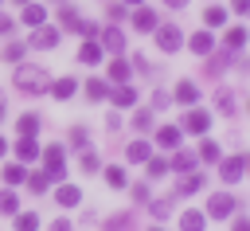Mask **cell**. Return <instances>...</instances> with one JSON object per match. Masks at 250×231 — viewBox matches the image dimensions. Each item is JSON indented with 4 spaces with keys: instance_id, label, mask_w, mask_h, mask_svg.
<instances>
[{
    "instance_id": "1",
    "label": "cell",
    "mask_w": 250,
    "mask_h": 231,
    "mask_svg": "<svg viewBox=\"0 0 250 231\" xmlns=\"http://www.w3.org/2000/svg\"><path fill=\"white\" fill-rule=\"evenodd\" d=\"M16 86L27 90V94H35V90H47L51 82H47V70H39V67H20V70H16Z\"/></svg>"
},
{
    "instance_id": "2",
    "label": "cell",
    "mask_w": 250,
    "mask_h": 231,
    "mask_svg": "<svg viewBox=\"0 0 250 231\" xmlns=\"http://www.w3.org/2000/svg\"><path fill=\"white\" fill-rule=\"evenodd\" d=\"M55 16H59V23H62L66 31H82V35H94V31H98V27H94V23H86V20H82V12H74L70 4H62Z\"/></svg>"
},
{
    "instance_id": "3",
    "label": "cell",
    "mask_w": 250,
    "mask_h": 231,
    "mask_svg": "<svg viewBox=\"0 0 250 231\" xmlns=\"http://www.w3.org/2000/svg\"><path fill=\"white\" fill-rule=\"evenodd\" d=\"M152 31H156V47H160L164 55L180 51V27H176V23H160V27H152Z\"/></svg>"
},
{
    "instance_id": "4",
    "label": "cell",
    "mask_w": 250,
    "mask_h": 231,
    "mask_svg": "<svg viewBox=\"0 0 250 231\" xmlns=\"http://www.w3.org/2000/svg\"><path fill=\"white\" fill-rule=\"evenodd\" d=\"M43 161H47V168H43L47 180H62V176H66V168H62V149H59V145H47V149H43Z\"/></svg>"
},
{
    "instance_id": "5",
    "label": "cell",
    "mask_w": 250,
    "mask_h": 231,
    "mask_svg": "<svg viewBox=\"0 0 250 231\" xmlns=\"http://www.w3.org/2000/svg\"><path fill=\"white\" fill-rule=\"evenodd\" d=\"M219 176H223L227 184H234V180H242V176H246V157H242V153H234V157H227V161L219 164Z\"/></svg>"
},
{
    "instance_id": "6",
    "label": "cell",
    "mask_w": 250,
    "mask_h": 231,
    "mask_svg": "<svg viewBox=\"0 0 250 231\" xmlns=\"http://www.w3.org/2000/svg\"><path fill=\"white\" fill-rule=\"evenodd\" d=\"M234 208H238V200H234V196H227V192H219V196H211V204H207V215H211V219H227Z\"/></svg>"
},
{
    "instance_id": "7",
    "label": "cell",
    "mask_w": 250,
    "mask_h": 231,
    "mask_svg": "<svg viewBox=\"0 0 250 231\" xmlns=\"http://www.w3.org/2000/svg\"><path fill=\"white\" fill-rule=\"evenodd\" d=\"M55 43H59V31H55V27H47V23H39L27 47H43V51H47V47H55Z\"/></svg>"
},
{
    "instance_id": "8",
    "label": "cell",
    "mask_w": 250,
    "mask_h": 231,
    "mask_svg": "<svg viewBox=\"0 0 250 231\" xmlns=\"http://www.w3.org/2000/svg\"><path fill=\"white\" fill-rule=\"evenodd\" d=\"M102 51H125V35H121V27H105L102 31Z\"/></svg>"
},
{
    "instance_id": "9",
    "label": "cell",
    "mask_w": 250,
    "mask_h": 231,
    "mask_svg": "<svg viewBox=\"0 0 250 231\" xmlns=\"http://www.w3.org/2000/svg\"><path fill=\"white\" fill-rule=\"evenodd\" d=\"M207 125H211V117H207L203 110H188V114H184V129H191V133H207Z\"/></svg>"
},
{
    "instance_id": "10",
    "label": "cell",
    "mask_w": 250,
    "mask_h": 231,
    "mask_svg": "<svg viewBox=\"0 0 250 231\" xmlns=\"http://www.w3.org/2000/svg\"><path fill=\"white\" fill-rule=\"evenodd\" d=\"M133 27H137V31H152V27H156V12L137 4V12H133Z\"/></svg>"
},
{
    "instance_id": "11",
    "label": "cell",
    "mask_w": 250,
    "mask_h": 231,
    "mask_svg": "<svg viewBox=\"0 0 250 231\" xmlns=\"http://www.w3.org/2000/svg\"><path fill=\"white\" fill-rule=\"evenodd\" d=\"M23 23H31V27H39V23H47V8L43 4H23Z\"/></svg>"
},
{
    "instance_id": "12",
    "label": "cell",
    "mask_w": 250,
    "mask_h": 231,
    "mask_svg": "<svg viewBox=\"0 0 250 231\" xmlns=\"http://www.w3.org/2000/svg\"><path fill=\"white\" fill-rule=\"evenodd\" d=\"M195 98H199V86H195L191 78H184V82L176 86V102H184V106H195Z\"/></svg>"
},
{
    "instance_id": "13",
    "label": "cell",
    "mask_w": 250,
    "mask_h": 231,
    "mask_svg": "<svg viewBox=\"0 0 250 231\" xmlns=\"http://www.w3.org/2000/svg\"><path fill=\"white\" fill-rule=\"evenodd\" d=\"M156 145H160V149H176V145H180V129H176V125H160V129H156Z\"/></svg>"
},
{
    "instance_id": "14",
    "label": "cell",
    "mask_w": 250,
    "mask_h": 231,
    "mask_svg": "<svg viewBox=\"0 0 250 231\" xmlns=\"http://www.w3.org/2000/svg\"><path fill=\"white\" fill-rule=\"evenodd\" d=\"M74 90H78V82H74V78H59V82H51V94H55L59 102L74 98Z\"/></svg>"
},
{
    "instance_id": "15",
    "label": "cell",
    "mask_w": 250,
    "mask_h": 231,
    "mask_svg": "<svg viewBox=\"0 0 250 231\" xmlns=\"http://www.w3.org/2000/svg\"><path fill=\"white\" fill-rule=\"evenodd\" d=\"M16 157H20V161H35V157H39L35 137H20V141H16Z\"/></svg>"
},
{
    "instance_id": "16",
    "label": "cell",
    "mask_w": 250,
    "mask_h": 231,
    "mask_svg": "<svg viewBox=\"0 0 250 231\" xmlns=\"http://www.w3.org/2000/svg\"><path fill=\"white\" fill-rule=\"evenodd\" d=\"M55 200H59V208H74V204L82 200V192H78L74 184H62V188L55 192Z\"/></svg>"
},
{
    "instance_id": "17",
    "label": "cell",
    "mask_w": 250,
    "mask_h": 231,
    "mask_svg": "<svg viewBox=\"0 0 250 231\" xmlns=\"http://www.w3.org/2000/svg\"><path fill=\"white\" fill-rule=\"evenodd\" d=\"M242 43H246V27H230V31L223 35V47H227V51H242Z\"/></svg>"
},
{
    "instance_id": "18",
    "label": "cell",
    "mask_w": 250,
    "mask_h": 231,
    "mask_svg": "<svg viewBox=\"0 0 250 231\" xmlns=\"http://www.w3.org/2000/svg\"><path fill=\"white\" fill-rule=\"evenodd\" d=\"M125 157H129L133 164H141V161H148V157H152V149H148V141H133V145L125 149Z\"/></svg>"
},
{
    "instance_id": "19",
    "label": "cell",
    "mask_w": 250,
    "mask_h": 231,
    "mask_svg": "<svg viewBox=\"0 0 250 231\" xmlns=\"http://www.w3.org/2000/svg\"><path fill=\"white\" fill-rule=\"evenodd\" d=\"M203 223H207L203 211H184V215H180V227H184V231H203Z\"/></svg>"
},
{
    "instance_id": "20",
    "label": "cell",
    "mask_w": 250,
    "mask_h": 231,
    "mask_svg": "<svg viewBox=\"0 0 250 231\" xmlns=\"http://www.w3.org/2000/svg\"><path fill=\"white\" fill-rule=\"evenodd\" d=\"M188 47H191V51H195V55H211V47H215V43H211V35H207V31H195V35H191V43H188Z\"/></svg>"
},
{
    "instance_id": "21",
    "label": "cell",
    "mask_w": 250,
    "mask_h": 231,
    "mask_svg": "<svg viewBox=\"0 0 250 231\" xmlns=\"http://www.w3.org/2000/svg\"><path fill=\"white\" fill-rule=\"evenodd\" d=\"M98 59H102V43H94V39H90V43H82L78 63H86V67H90V63H98Z\"/></svg>"
},
{
    "instance_id": "22",
    "label": "cell",
    "mask_w": 250,
    "mask_h": 231,
    "mask_svg": "<svg viewBox=\"0 0 250 231\" xmlns=\"http://www.w3.org/2000/svg\"><path fill=\"white\" fill-rule=\"evenodd\" d=\"M16 129H20V137H35V129H39V114H23V117L16 121Z\"/></svg>"
},
{
    "instance_id": "23",
    "label": "cell",
    "mask_w": 250,
    "mask_h": 231,
    "mask_svg": "<svg viewBox=\"0 0 250 231\" xmlns=\"http://www.w3.org/2000/svg\"><path fill=\"white\" fill-rule=\"evenodd\" d=\"M105 74H109V78H113V82H125V78H129V74H133V70H129V63H125V59H113V63H109V70H105Z\"/></svg>"
},
{
    "instance_id": "24",
    "label": "cell",
    "mask_w": 250,
    "mask_h": 231,
    "mask_svg": "<svg viewBox=\"0 0 250 231\" xmlns=\"http://www.w3.org/2000/svg\"><path fill=\"white\" fill-rule=\"evenodd\" d=\"M0 176H4V184H23L27 168H23V164H4V172H0Z\"/></svg>"
},
{
    "instance_id": "25",
    "label": "cell",
    "mask_w": 250,
    "mask_h": 231,
    "mask_svg": "<svg viewBox=\"0 0 250 231\" xmlns=\"http://www.w3.org/2000/svg\"><path fill=\"white\" fill-rule=\"evenodd\" d=\"M199 188H203V176L184 168V176H180V192H199Z\"/></svg>"
},
{
    "instance_id": "26",
    "label": "cell",
    "mask_w": 250,
    "mask_h": 231,
    "mask_svg": "<svg viewBox=\"0 0 250 231\" xmlns=\"http://www.w3.org/2000/svg\"><path fill=\"white\" fill-rule=\"evenodd\" d=\"M164 172H172V164H168L164 157H148V176H152V180H160Z\"/></svg>"
},
{
    "instance_id": "27",
    "label": "cell",
    "mask_w": 250,
    "mask_h": 231,
    "mask_svg": "<svg viewBox=\"0 0 250 231\" xmlns=\"http://www.w3.org/2000/svg\"><path fill=\"white\" fill-rule=\"evenodd\" d=\"M0 211H4V215H16V211H20V200H16V192H8V188L0 192Z\"/></svg>"
},
{
    "instance_id": "28",
    "label": "cell",
    "mask_w": 250,
    "mask_h": 231,
    "mask_svg": "<svg viewBox=\"0 0 250 231\" xmlns=\"http://www.w3.org/2000/svg\"><path fill=\"white\" fill-rule=\"evenodd\" d=\"M102 231H133V215H113V219H105Z\"/></svg>"
},
{
    "instance_id": "29",
    "label": "cell",
    "mask_w": 250,
    "mask_h": 231,
    "mask_svg": "<svg viewBox=\"0 0 250 231\" xmlns=\"http://www.w3.org/2000/svg\"><path fill=\"white\" fill-rule=\"evenodd\" d=\"M203 20H207L211 27H219V23H227V8H219V4H211V8L203 12Z\"/></svg>"
},
{
    "instance_id": "30",
    "label": "cell",
    "mask_w": 250,
    "mask_h": 231,
    "mask_svg": "<svg viewBox=\"0 0 250 231\" xmlns=\"http://www.w3.org/2000/svg\"><path fill=\"white\" fill-rule=\"evenodd\" d=\"M113 102H117V106H133V102H137V90H133V86H117V90H113Z\"/></svg>"
},
{
    "instance_id": "31",
    "label": "cell",
    "mask_w": 250,
    "mask_h": 231,
    "mask_svg": "<svg viewBox=\"0 0 250 231\" xmlns=\"http://www.w3.org/2000/svg\"><path fill=\"white\" fill-rule=\"evenodd\" d=\"M35 227H39V215H35V211L16 215V231H35Z\"/></svg>"
},
{
    "instance_id": "32",
    "label": "cell",
    "mask_w": 250,
    "mask_h": 231,
    "mask_svg": "<svg viewBox=\"0 0 250 231\" xmlns=\"http://www.w3.org/2000/svg\"><path fill=\"white\" fill-rule=\"evenodd\" d=\"M86 94H90V98L98 102V98H105V94H109V86H105L102 78H90V82H86Z\"/></svg>"
},
{
    "instance_id": "33",
    "label": "cell",
    "mask_w": 250,
    "mask_h": 231,
    "mask_svg": "<svg viewBox=\"0 0 250 231\" xmlns=\"http://www.w3.org/2000/svg\"><path fill=\"white\" fill-rule=\"evenodd\" d=\"M172 168H195V153H188V149H180L176 153V161H168Z\"/></svg>"
},
{
    "instance_id": "34",
    "label": "cell",
    "mask_w": 250,
    "mask_h": 231,
    "mask_svg": "<svg viewBox=\"0 0 250 231\" xmlns=\"http://www.w3.org/2000/svg\"><path fill=\"white\" fill-rule=\"evenodd\" d=\"M105 184H109V188H125V168H117V164L105 168Z\"/></svg>"
},
{
    "instance_id": "35",
    "label": "cell",
    "mask_w": 250,
    "mask_h": 231,
    "mask_svg": "<svg viewBox=\"0 0 250 231\" xmlns=\"http://www.w3.org/2000/svg\"><path fill=\"white\" fill-rule=\"evenodd\" d=\"M23 180H27V188H31L35 196H43V192H47V184H51V180H47L43 172H35V176H23Z\"/></svg>"
},
{
    "instance_id": "36",
    "label": "cell",
    "mask_w": 250,
    "mask_h": 231,
    "mask_svg": "<svg viewBox=\"0 0 250 231\" xmlns=\"http://www.w3.org/2000/svg\"><path fill=\"white\" fill-rule=\"evenodd\" d=\"M148 211H152L156 219H168V215H172V200H152V204H148Z\"/></svg>"
},
{
    "instance_id": "37",
    "label": "cell",
    "mask_w": 250,
    "mask_h": 231,
    "mask_svg": "<svg viewBox=\"0 0 250 231\" xmlns=\"http://www.w3.org/2000/svg\"><path fill=\"white\" fill-rule=\"evenodd\" d=\"M23 51H27V43H8V47H4V59L20 63V59H23Z\"/></svg>"
},
{
    "instance_id": "38",
    "label": "cell",
    "mask_w": 250,
    "mask_h": 231,
    "mask_svg": "<svg viewBox=\"0 0 250 231\" xmlns=\"http://www.w3.org/2000/svg\"><path fill=\"white\" fill-rule=\"evenodd\" d=\"M86 137H90V133H86L82 125H74V129H70V145H74V149H86V145H90Z\"/></svg>"
},
{
    "instance_id": "39",
    "label": "cell",
    "mask_w": 250,
    "mask_h": 231,
    "mask_svg": "<svg viewBox=\"0 0 250 231\" xmlns=\"http://www.w3.org/2000/svg\"><path fill=\"white\" fill-rule=\"evenodd\" d=\"M215 102H219V114H234V98H230L227 90H219V98H215Z\"/></svg>"
},
{
    "instance_id": "40",
    "label": "cell",
    "mask_w": 250,
    "mask_h": 231,
    "mask_svg": "<svg viewBox=\"0 0 250 231\" xmlns=\"http://www.w3.org/2000/svg\"><path fill=\"white\" fill-rule=\"evenodd\" d=\"M148 125H152V114H148V110L133 114V129H148Z\"/></svg>"
},
{
    "instance_id": "41",
    "label": "cell",
    "mask_w": 250,
    "mask_h": 231,
    "mask_svg": "<svg viewBox=\"0 0 250 231\" xmlns=\"http://www.w3.org/2000/svg\"><path fill=\"white\" fill-rule=\"evenodd\" d=\"M199 157H203V161H219V145H215V141H203Z\"/></svg>"
},
{
    "instance_id": "42",
    "label": "cell",
    "mask_w": 250,
    "mask_h": 231,
    "mask_svg": "<svg viewBox=\"0 0 250 231\" xmlns=\"http://www.w3.org/2000/svg\"><path fill=\"white\" fill-rule=\"evenodd\" d=\"M98 164H102V161H98L94 153H86V157H82V168H86V172H98Z\"/></svg>"
},
{
    "instance_id": "43",
    "label": "cell",
    "mask_w": 250,
    "mask_h": 231,
    "mask_svg": "<svg viewBox=\"0 0 250 231\" xmlns=\"http://www.w3.org/2000/svg\"><path fill=\"white\" fill-rule=\"evenodd\" d=\"M152 106H156V110H164V106H168V94H164V90H156V94H152Z\"/></svg>"
},
{
    "instance_id": "44",
    "label": "cell",
    "mask_w": 250,
    "mask_h": 231,
    "mask_svg": "<svg viewBox=\"0 0 250 231\" xmlns=\"http://www.w3.org/2000/svg\"><path fill=\"white\" fill-rule=\"evenodd\" d=\"M133 200H148V188L145 184H133Z\"/></svg>"
},
{
    "instance_id": "45",
    "label": "cell",
    "mask_w": 250,
    "mask_h": 231,
    "mask_svg": "<svg viewBox=\"0 0 250 231\" xmlns=\"http://www.w3.org/2000/svg\"><path fill=\"white\" fill-rule=\"evenodd\" d=\"M12 27H16V23H12L8 16H0V35H12Z\"/></svg>"
},
{
    "instance_id": "46",
    "label": "cell",
    "mask_w": 250,
    "mask_h": 231,
    "mask_svg": "<svg viewBox=\"0 0 250 231\" xmlns=\"http://www.w3.org/2000/svg\"><path fill=\"white\" fill-rule=\"evenodd\" d=\"M51 231H70V223H66V219H55V223H51Z\"/></svg>"
},
{
    "instance_id": "47",
    "label": "cell",
    "mask_w": 250,
    "mask_h": 231,
    "mask_svg": "<svg viewBox=\"0 0 250 231\" xmlns=\"http://www.w3.org/2000/svg\"><path fill=\"white\" fill-rule=\"evenodd\" d=\"M230 8H234V12L242 16V12H246V0H230Z\"/></svg>"
},
{
    "instance_id": "48",
    "label": "cell",
    "mask_w": 250,
    "mask_h": 231,
    "mask_svg": "<svg viewBox=\"0 0 250 231\" xmlns=\"http://www.w3.org/2000/svg\"><path fill=\"white\" fill-rule=\"evenodd\" d=\"M164 4H168V8H184L188 0H164Z\"/></svg>"
},
{
    "instance_id": "49",
    "label": "cell",
    "mask_w": 250,
    "mask_h": 231,
    "mask_svg": "<svg viewBox=\"0 0 250 231\" xmlns=\"http://www.w3.org/2000/svg\"><path fill=\"white\" fill-rule=\"evenodd\" d=\"M234 231H246V219H234Z\"/></svg>"
},
{
    "instance_id": "50",
    "label": "cell",
    "mask_w": 250,
    "mask_h": 231,
    "mask_svg": "<svg viewBox=\"0 0 250 231\" xmlns=\"http://www.w3.org/2000/svg\"><path fill=\"white\" fill-rule=\"evenodd\" d=\"M4 149H8V141H4V137H0V157H4Z\"/></svg>"
},
{
    "instance_id": "51",
    "label": "cell",
    "mask_w": 250,
    "mask_h": 231,
    "mask_svg": "<svg viewBox=\"0 0 250 231\" xmlns=\"http://www.w3.org/2000/svg\"><path fill=\"white\" fill-rule=\"evenodd\" d=\"M0 121H4V106H0Z\"/></svg>"
},
{
    "instance_id": "52",
    "label": "cell",
    "mask_w": 250,
    "mask_h": 231,
    "mask_svg": "<svg viewBox=\"0 0 250 231\" xmlns=\"http://www.w3.org/2000/svg\"><path fill=\"white\" fill-rule=\"evenodd\" d=\"M148 231H164V227H148Z\"/></svg>"
},
{
    "instance_id": "53",
    "label": "cell",
    "mask_w": 250,
    "mask_h": 231,
    "mask_svg": "<svg viewBox=\"0 0 250 231\" xmlns=\"http://www.w3.org/2000/svg\"><path fill=\"white\" fill-rule=\"evenodd\" d=\"M125 4H141V0H125Z\"/></svg>"
},
{
    "instance_id": "54",
    "label": "cell",
    "mask_w": 250,
    "mask_h": 231,
    "mask_svg": "<svg viewBox=\"0 0 250 231\" xmlns=\"http://www.w3.org/2000/svg\"><path fill=\"white\" fill-rule=\"evenodd\" d=\"M16 4H27V0H16Z\"/></svg>"
}]
</instances>
